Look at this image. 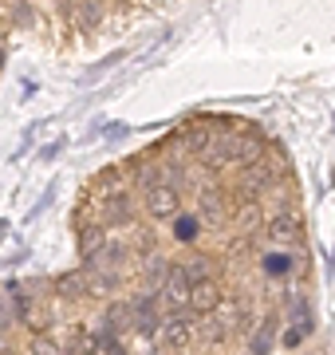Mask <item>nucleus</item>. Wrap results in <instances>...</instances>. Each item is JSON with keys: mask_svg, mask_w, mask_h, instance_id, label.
<instances>
[{"mask_svg": "<svg viewBox=\"0 0 335 355\" xmlns=\"http://www.w3.org/2000/svg\"><path fill=\"white\" fill-rule=\"evenodd\" d=\"M260 154H264V142L257 139V135H209L206 142H201V150H197V158L206 166H248V162H257Z\"/></svg>", "mask_w": 335, "mask_h": 355, "instance_id": "nucleus-1", "label": "nucleus"}, {"mask_svg": "<svg viewBox=\"0 0 335 355\" xmlns=\"http://www.w3.org/2000/svg\"><path fill=\"white\" fill-rule=\"evenodd\" d=\"M221 304H225V292H221L217 280L201 277V280L190 284V300H185V308H190L194 316H209V312H217Z\"/></svg>", "mask_w": 335, "mask_h": 355, "instance_id": "nucleus-2", "label": "nucleus"}, {"mask_svg": "<svg viewBox=\"0 0 335 355\" xmlns=\"http://www.w3.org/2000/svg\"><path fill=\"white\" fill-rule=\"evenodd\" d=\"M178 209H181V193L174 190V186L154 182V186L146 190V214L154 217V221H162V217H178Z\"/></svg>", "mask_w": 335, "mask_h": 355, "instance_id": "nucleus-3", "label": "nucleus"}, {"mask_svg": "<svg viewBox=\"0 0 335 355\" xmlns=\"http://www.w3.org/2000/svg\"><path fill=\"white\" fill-rule=\"evenodd\" d=\"M130 328H138L142 336H154L162 328V308H158V296H138L134 304H130Z\"/></svg>", "mask_w": 335, "mask_h": 355, "instance_id": "nucleus-4", "label": "nucleus"}, {"mask_svg": "<svg viewBox=\"0 0 335 355\" xmlns=\"http://www.w3.org/2000/svg\"><path fill=\"white\" fill-rule=\"evenodd\" d=\"M162 300H166L174 312H185V300H190V277L181 272V265H170L166 280H162Z\"/></svg>", "mask_w": 335, "mask_h": 355, "instance_id": "nucleus-5", "label": "nucleus"}, {"mask_svg": "<svg viewBox=\"0 0 335 355\" xmlns=\"http://www.w3.org/2000/svg\"><path fill=\"white\" fill-rule=\"evenodd\" d=\"M162 340H166V347H174V352H181V347H185V343L194 340V320L185 316V312H174V316L166 320V324H162Z\"/></svg>", "mask_w": 335, "mask_h": 355, "instance_id": "nucleus-6", "label": "nucleus"}, {"mask_svg": "<svg viewBox=\"0 0 335 355\" xmlns=\"http://www.w3.org/2000/svg\"><path fill=\"white\" fill-rule=\"evenodd\" d=\"M55 292H60L64 300H83V296H91V272H83V268L64 272V277L55 280Z\"/></svg>", "mask_w": 335, "mask_h": 355, "instance_id": "nucleus-7", "label": "nucleus"}, {"mask_svg": "<svg viewBox=\"0 0 335 355\" xmlns=\"http://www.w3.org/2000/svg\"><path fill=\"white\" fill-rule=\"evenodd\" d=\"M300 233H304V229H300L296 217H276V221L269 225V237H272L276 245H296Z\"/></svg>", "mask_w": 335, "mask_h": 355, "instance_id": "nucleus-8", "label": "nucleus"}, {"mask_svg": "<svg viewBox=\"0 0 335 355\" xmlns=\"http://www.w3.org/2000/svg\"><path fill=\"white\" fill-rule=\"evenodd\" d=\"M64 355H99V340L87 328H75L71 340H67V347H64Z\"/></svg>", "mask_w": 335, "mask_h": 355, "instance_id": "nucleus-9", "label": "nucleus"}, {"mask_svg": "<svg viewBox=\"0 0 335 355\" xmlns=\"http://www.w3.org/2000/svg\"><path fill=\"white\" fill-rule=\"evenodd\" d=\"M99 20H103V4H99V0H79L75 4V24L83 28V32H91Z\"/></svg>", "mask_w": 335, "mask_h": 355, "instance_id": "nucleus-10", "label": "nucleus"}, {"mask_svg": "<svg viewBox=\"0 0 335 355\" xmlns=\"http://www.w3.org/2000/svg\"><path fill=\"white\" fill-rule=\"evenodd\" d=\"M166 272H170L166 257H150V261H146V268H142V284H146V288H162Z\"/></svg>", "mask_w": 335, "mask_h": 355, "instance_id": "nucleus-11", "label": "nucleus"}, {"mask_svg": "<svg viewBox=\"0 0 335 355\" xmlns=\"http://www.w3.org/2000/svg\"><path fill=\"white\" fill-rule=\"evenodd\" d=\"M130 217V193H115L107 202V221H127Z\"/></svg>", "mask_w": 335, "mask_h": 355, "instance_id": "nucleus-12", "label": "nucleus"}, {"mask_svg": "<svg viewBox=\"0 0 335 355\" xmlns=\"http://www.w3.org/2000/svg\"><path fill=\"white\" fill-rule=\"evenodd\" d=\"M103 229H83V237H79V253L83 257H91V253H99L103 249Z\"/></svg>", "mask_w": 335, "mask_h": 355, "instance_id": "nucleus-13", "label": "nucleus"}, {"mask_svg": "<svg viewBox=\"0 0 335 355\" xmlns=\"http://www.w3.org/2000/svg\"><path fill=\"white\" fill-rule=\"evenodd\" d=\"M107 328H111V331L130 328V308H123V304H111V308H107Z\"/></svg>", "mask_w": 335, "mask_h": 355, "instance_id": "nucleus-14", "label": "nucleus"}, {"mask_svg": "<svg viewBox=\"0 0 335 355\" xmlns=\"http://www.w3.org/2000/svg\"><path fill=\"white\" fill-rule=\"evenodd\" d=\"M264 268H269V277H288L292 261H288L284 253H269V257H264Z\"/></svg>", "mask_w": 335, "mask_h": 355, "instance_id": "nucleus-15", "label": "nucleus"}, {"mask_svg": "<svg viewBox=\"0 0 335 355\" xmlns=\"http://www.w3.org/2000/svg\"><path fill=\"white\" fill-rule=\"evenodd\" d=\"M174 237H178V241H194V237H197V217H178Z\"/></svg>", "mask_w": 335, "mask_h": 355, "instance_id": "nucleus-16", "label": "nucleus"}, {"mask_svg": "<svg viewBox=\"0 0 335 355\" xmlns=\"http://www.w3.org/2000/svg\"><path fill=\"white\" fill-rule=\"evenodd\" d=\"M32 355H64V352H60V347H55L44 331H36V340H32Z\"/></svg>", "mask_w": 335, "mask_h": 355, "instance_id": "nucleus-17", "label": "nucleus"}, {"mask_svg": "<svg viewBox=\"0 0 335 355\" xmlns=\"http://www.w3.org/2000/svg\"><path fill=\"white\" fill-rule=\"evenodd\" d=\"M99 347H103L107 355H127V347L118 343V331H111V328H107V336H103V343H99Z\"/></svg>", "mask_w": 335, "mask_h": 355, "instance_id": "nucleus-18", "label": "nucleus"}, {"mask_svg": "<svg viewBox=\"0 0 335 355\" xmlns=\"http://www.w3.org/2000/svg\"><path fill=\"white\" fill-rule=\"evenodd\" d=\"M16 12H20V16H16V20H20V24H32V8H28V4H20V8H16Z\"/></svg>", "mask_w": 335, "mask_h": 355, "instance_id": "nucleus-19", "label": "nucleus"}]
</instances>
